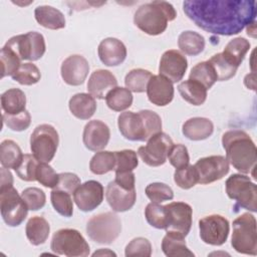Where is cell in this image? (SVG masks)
Masks as SVG:
<instances>
[{
	"mask_svg": "<svg viewBox=\"0 0 257 257\" xmlns=\"http://www.w3.org/2000/svg\"><path fill=\"white\" fill-rule=\"evenodd\" d=\"M103 187L94 180L86 181L74 191L73 201L77 208L83 212H90L96 209L103 200Z\"/></svg>",
	"mask_w": 257,
	"mask_h": 257,
	"instance_id": "obj_17",
	"label": "cell"
},
{
	"mask_svg": "<svg viewBox=\"0 0 257 257\" xmlns=\"http://www.w3.org/2000/svg\"><path fill=\"white\" fill-rule=\"evenodd\" d=\"M152 75L153 74L147 69H132L124 77L125 87L134 92H144L147 90V86Z\"/></svg>",
	"mask_w": 257,
	"mask_h": 257,
	"instance_id": "obj_37",
	"label": "cell"
},
{
	"mask_svg": "<svg viewBox=\"0 0 257 257\" xmlns=\"http://www.w3.org/2000/svg\"><path fill=\"white\" fill-rule=\"evenodd\" d=\"M168 159L170 164L176 169H180L188 166L190 162V157H189L187 147L182 144H177V145L174 144L169 152Z\"/></svg>",
	"mask_w": 257,
	"mask_h": 257,
	"instance_id": "obj_51",
	"label": "cell"
},
{
	"mask_svg": "<svg viewBox=\"0 0 257 257\" xmlns=\"http://www.w3.org/2000/svg\"><path fill=\"white\" fill-rule=\"evenodd\" d=\"M208 62L213 66L217 75V79L219 81H225L232 78L236 74V71L238 69L223 56L222 52L214 54L208 60Z\"/></svg>",
	"mask_w": 257,
	"mask_h": 257,
	"instance_id": "obj_40",
	"label": "cell"
},
{
	"mask_svg": "<svg viewBox=\"0 0 257 257\" xmlns=\"http://www.w3.org/2000/svg\"><path fill=\"white\" fill-rule=\"evenodd\" d=\"M89 72V64L86 58L79 54H73L65 58L61 64L60 73L65 83L77 86L84 82Z\"/></svg>",
	"mask_w": 257,
	"mask_h": 257,
	"instance_id": "obj_19",
	"label": "cell"
},
{
	"mask_svg": "<svg viewBox=\"0 0 257 257\" xmlns=\"http://www.w3.org/2000/svg\"><path fill=\"white\" fill-rule=\"evenodd\" d=\"M0 211L3 221L10 227H17L25 220L28 208L13 186L0 188Z\"/></svg>",
	"mask_w": 257,
	"mask_h": 257,
	"instance_id": "obj_11",
	"label": "cell"
},
{
	"mask_svg": "<svg viewBox=\"0 0 257 257\" xmlns=\"http://www.w3.org/2000/svg\"><path fill=\"white\" fill-rule=\"evenodd\" d=\"M115 155L114 152L99 151L89 162V169L95 175L106 174L115 168Z\"/></svg>",
	"mask_w": 257,
	"mask_h": 257,
	"instance_id": "obj_35",
	"label": "cell"
},
{
	"mask_svg": "<svg viewBox=\"0 0 257 257\" xmlns=\"http://www.w3.org/2000/svg\"><path fill=\"white\" fill-rule=\"evenodd\" d=\"M174 145L171 137L160 132L150 138L146 146L140 147L138 155L150 167H159L166 163L169 152Z\"/></svg>",
	"mask_w": 257,
	"mask_h": 257,
	"instance_id": "obj_12",
	"label": "cell"
},
{
	"mask_svg": "<svg viewBox=\"0 0 257 257\" xmlns=\"http://www.w3.org/2000/svg\"><path fill=\"white\" fill-rule=\"evenodd\" d=\"M50 200L54 210L63 217L69 218L73 214V203L70 194L62 190L53 189L50 193Z\"/></svg>",
	"mask_w": 257,
	"mask_h": 257,
	"instance_id": "obj_38",
	"label": "cell"
},
{
	"mask_svg": "<svg viewBox=\"0 0 257 257\" xmlns=\"http://www.w3.org/2000/svg\"><path fill=\"white\" fill-rule=\"evenodd\" d=\"M121 232V221L112 212L92 216L86 224L88 237L98 244H111Z\"/></svg>",
	"mask_w": 257,
	"mask_h": 257,
	"instance_id": "obj_7",
	"label": "cell"
},
{
	"mask_svg": "<svg viewBox=\"0 0 257 257\" xmlns=\"http://www.w3.org/2000/svg\"><path fill=\"white\" fill-rule=\"evenodd\" d=\"M231 245L238 253L257 254V225L252 214L244 213L233 221Z\"/></svg>",
	"mask_w": 257,
	"mask_h": 257,
	"instance_id": "obj_5",
	"label": "cell"
},
{
	"mask_svg": "<svg viewBox=\"0 0 257 257\" xmlns=\"http://www.w3.org/2000/svg\"><path fill=\"white\" fill-rule=\"evenodd\" d=\"M200 237L203 242L209 245H223L229 235V221L221 215H209L199 221Z\"/></svg>",
	"mask_w": 257,
	"mask_h": 257,
	"instance_id": "obj_13",
	"label": "cell"
},
{
	"mask_svg": "<svg viewBox=\"0 0 257 257\" xmlns=\"http://www.w3.org/2000/svg\"><path fill=\"white\" fill-rule=\"evenodd\" d=\"M178 46L185 54L195 56L204 50L205 38L196 31L187 30L179 35Z\"/></svg>",
	"mask_w": 257,
	"mask_h": 257,
	"instance_id": "obj_32",
	"label": "cell"
},
{
	"mask_svg": "<svg viewBox=\"0 0 257 257\" xmlns=\"http://www.w3.org/2000/svg\"><path fill=\"white\" fill-rule=\"evenodd\" d=\"M106 105L114 111H122L133 103V94L126 87L115 86L105 95Z\"/></svg>",
	"mask_w": 257,
	"mask_h": 257,
	"instance_id": "obj_34",
	"label": "cell"
},
{
	"mask_svg": "<svg viewBox=\"0 0 257 257\" xmlns=\"http://www.w3.org/2000/svg\"><path fill=\"white\" fill-rule=\"evenodd\" d=\"M0 172H1V183H0L1 186H0V188L13 186V176H12L11 172L9 171V169L2 167Z\"/></svg>",
	"mask_w": 257,
	"mask_h": 257,
	"instance_id": "obj_53",
	"label": "cell"
},
{
	"mask_svg": "<svg viewBox=\"0 0 257 257\" xmlns=\"http://www.w3.org/2000/svg\"><path fill=\"white\" fill-rule=\"evenodd\" d=\"M214 132V124L207 117H191L186 120L182 127L183 135L191 141L206 140Z\"/></svg>",
	"mask_w": 257,
	"mask_h": 257,
	"instance_id": "obj_24",
	"label": "cell"
},
{
	"mask_svg": "<svg viewBox=\"0 0 257 257\" xmlns=\"http://www.w3.org/2000/svg\"><path fill=\"white\" fill-rule=\"evenodd\" d=\"M145 217L152 227L157 229H166L168 214L165 206L155 202L148 204L145 209Z\"/></svg>",
	"mask_w": 257,
	"mask_h": 257,
	"instance_id": "obj_39",
	"label": "cell"
},
{
	"mask_svg": "<svg viewBox=\"0 0 257 257\" xmlns=\"http://www.w3.org/2000/svg\"><path fill=\"white\" fill-rule=\"evenodd\" d=\"M50 232V226L49 223L40 216H34L31 217L25 227V233L28 241L34 245L38 246L40 244H43Z\"/></svg>",
	"mask_w": 257,
	"mask_h": 257,
	"instance_id": "obj_28",
	"label": "cell"
},
{
	"mask_svg": "<svg viewBox=\"0 0 257 257\" xmlns=\"http://www.w3.org/2000/svg\"><path fill=\"white\" fill-rule=\"evenodd\" d=\"M41 78L39 68L31 63H21L17 71L12 75V79L22 85H32L37 83Z\"/></svg>",
	"mask_w": 257,
	"mask_h": 257,
	"instance_id": "obj_41",
	"label": "cell"
},
{
	"mask_svg": "<svg viewBox=\"0 0 257 257\" xmlns=\"http://www.w3.org/2000/svg\"><path fill=\"white\" fill-rule=\"evenodd\" d=\"M124 255L126 257L145 256L150 257L152 255L151 242L144 237H137L133 239L124 249Z\"/></svg>",
	"mask_w": 257,
	"mask_h": 257,
	"instance_id": "obj_49",
	"label": "cell"
},
{
	"mask_svg": "<svg viewBox=\"0 0 257 257\" xmlns=\"http://www.w3.org/2000/svg\"><path fill=\"white\" fill-rule=\"evenodd\" d=\"M165 207L168 214L166 232H174L186 237L192 227V207L185 202H172Z\"/></svg>",
	"mask_w": 257,
	"mask_h": 257,
	"instance_id": "obj_14",
	"label": "cell"
},
{
	"mask_svg": "<svg viewBox=\"0 0 257 257\" xmlns=\"http://www.w3.org/2000/svg\"><path fill=\"white\" fill-rule=\"evenodd\" d=\"M38 164L39 161L33 155L25 154L21 163L14 171L21 180L26 182H33L36 181V171Z\"/></svg>",
	"mask_w": 257,
	"mask_h": 257,
	"instance_id": "obj_45",
	"label": "cell"
},
{
	"mask_svg": "<svg viewBox=\"0 0 257 257\" xmlns=\"http://www.w3.org/2000/svg\"><path fill=\"white\" fill-rule=\"evenodd\" d=\"M183 10L199 28L231 36L255 21L257 4L254 0H188Z\"/></svg>",
	"mask_w": 257,
	"mask_h": 257,
	"instance_id": "obj_1",
	"label": "cell"
},
{
	"mask_svg": "<svg viewBox=\"0 0 257 257\" xmlns=\"http://www.w3.org/2000/svg\"><path fill=\"white\" fill-rule=\"evenodd\" d=\"M105 199L114 212H125L133 208L136 203L137 193L135 187L124 186L115 180L106 186Z\"/></svg>",
	"mask_w": 257,
	"mask_h": 257,
	"instance_id": "obj_16",
	"label": "cell"
},
{
	"mask_svg": "<svg viewBox=\"0 0 257 257\" xmlns=\"http://www.w3.org/2000/svg\"><path fill=\"white\" fill-rule=\"evenodd\" d=\"M227 161L240 173L255 177L257 150L250 136L241 130H232L222 136Z\"/></svg>",
	"mask_w": 257,
	"mask_h": 257,
	"instance_id": "obj_2",
	"label": "cell"
},
{
	"mask_svg": "<svg viewBox=\"0 0 257 257\" xmlns=\"http://www.w3.org/2000/svg\"><path fill=\"white\" fill-rule=\"evenodd\" d=\"M162 250L168 257H194V253L186 245L185 237L174 232H167L162 241Z\"/></svg>",
	"mask_w": 257,
	"mask_h": 257,
	"instance_id": "obj_27",
	"label": "cell"
},
{
	"mask_svg": "<svg viewBox=\"0 0 257 257\" xmlns=\"http://www.w3.org/2000/svg\"><path fill=\"white\" fill-rule=\"evenodd\" d=\"M0 59L2 66V78L9 75L12 76L21 65V59L19 58V56L12 49L5 45L1 49Z\"/></svg>",
	"mask_w": 257,
	"mask_h": 257,
	"instance_id": "obj_44",
	"label": "cell"
},
{
	"mask_svg": "<svg viewBox=\"0 0 257 257\" xmlns=\"http://www.w3.org/2000/svg\"><path fill=\"white\" fill-rule=\"evenodd\" d=\"M117 85V80L115 76L106 69L94 70L87 82V90L94 98L102 99L109 90Z\"/></svg>",
	"mask_w": 257,
	"mask_h": 257,
	"instance_id": "obj_23",
	"label": "cell"
},
{
	"mask_svg": "<svg viewBox=\"0 0 257 257\" xmlns=\"http://www.w3.org/2000/svg\"><path fill=\"white\" fill-rule=\"evenodd\" d=\"M225 188L228 197L236 202L234 209L257 211V186L245 174L231 175L225 182Z\"/></svg>",
	"mask_w": 257,
	"mask_h": 257,
	"instance_id": "obj_6",
	"label": "cell"
},
{
	"mask_svg": "<svg viewBox=\"0 0 257 257\" xmlns=\"http://www.w3.org/2000/svg\"><path fill=\"white\" fill-rule=\"evenodd\" d=\"M20 147L12 140H4L0 145V162L2 167L15 170L23 158Z\"/></svg>",
	"mask_w": 257,
	"mask_h": 257,
	"instance_id": "obj_33",
	"label": "cell"
},
{
	"mask_svg": "<svg viewBox=\"0 0 257 257\" xmlns=\"http://www.w3.org/2000/svg\"><path fill=\"white\" fill-rule=\"evenodd\" d=\"M174 181L178 187L184 190L193 188L199 181V175L195 166L188 165L184 168L176 169L174 173Z\"/></svg>",
	"mask_w": 257,
	"mask_h": 257,
	"instance_id": "obj_43",
	"label": "cell"
},
{
	"mask_svg": "<svg viewBox=\"0 0 257 257\" xmlns=\"http://www.w3.org/2000/svg\"><path fill=\"white\" fill-rule=\"evenodd\" d=\"M68 106L75 117L79 119H88L96 110V101L91 94L80 92L70 97Z\"/></svg>",
	"mask_w": 257,
	"mask_h": 257,
	"instance_id": "obj_26",
	"label": "cell"
},
{
	"mask_svg": "<svg viewBox=\"0 0 257 257\" xmlns=\"http://www.w3.org/2000/svg\"><path fill=\"white\" fill-rule=\"evenodd\" d=\"M249 49L250 42L246 38L236 37L227 43L222 54L232 65L238 68Z\"/></svg>",
	"mask_w": 257,
	"mask_h": 257,
	"instance_id": "obj_31",
	"label": "cell"
},
{
	"mask_svg": "<svg viewBox=\"0 0 257 257\" xmlns=\"http://www.w3.org/2000/svg\"><path fill=\"white\" fill-rule=\"evenodd\" d=\"M117 125L122 137L133 142L148 141L162 132L161 116L150 109L121 112L117 117Z\"/></svg>",
	"mask_w": 257,
	"mask_h": 257,
	"instance_id": "obj_3",
	"label": "cell"
},
{
	"mask_svg": "<svg viewBox=\"0 0 257 257\" xmlns=\"http://www.w3.org/2000/svg\"><path fill=\"white\" fill-rule=\"evenodd\" d=\"M21 197L26 204L28 210L31 211H37L43 208L46 202L45 193L41 189L36 187L26 188L22 191Z\"/></svg>",
	"mask_w": 257,
	"mask_h": 257,
	"instance_id": "obj_47",
	"label": "cell"
},
{
	"mask_svg": "<svg viewBox=\"0 0 257 257\" xmlns=\"http://www.w3.org/2000/svg\"><path fill=\"white\" fill-rule=\"evenodd\" d=\"M96 255H108V256H116V254L112 251H110L109 249H99L98 251H95L92 256H96Z\"/></svg>",
	"mask_w": 257,
	"mask_h": 257,
	"instance_id": "obj_54",
	"label": "cell"
},
{
	"mask_svg": "<svg viewBox=\"0 0 257 257\" xmlns=\"http://www.w3.org/2000/svg\"><path fill=\"white\" fill-rule=\"evenodd\" d=\"M50 249L58 255L67 257H86L89 255V245L75 229H60L56 231L51 239Z\"/></svg>",
	"mask_w": 257,
	"mask_h": 257,
	"instance_id": "obj_8",
	"label": "cell"
},
{
	"mask_svg": "<svg viewBox=\"0 0 257 257\" xmlns=\"http://www.w3.org/2000/svg\"><path fill=\"white\" fill-rule=\"evenodd\" d=\"M189 79L200 82L207 89L211 88L218 80L213 66L208 61H202L196 64L191 69Z\"/></svg>",
	"mask_w": 257,
	"mask_h": 257,
	"instance_id": "obj_36",
	"label": "cell"
},
{
	"mask_svg": "<svg viewBox=\"0 0 257 257\" xmlns=\"http://www.w3.org/2000/svg\"><path fill=\"white\" fill-rule=\"evenodd\" d=\"M198 175V183L207 185L221 180L229 172V162L224 156H209L199 159L194 165Z\"/></svg>",
	"mask_w": 257,
	"mask_h": 257,
	"instance_id": "obj_15",
	"label": "cell"
},
{
	"mask_svg": "<svg viewBox=\"0 0 257 257\" xmlns=\"http://www.w3.org/2000/svg\"><path fill=\"white\" fill-rule=\"evenodd\" d=\"M97 53L100 61L106 66H117L126 57V47L117 38L107 37L100 41Z\"/></svg>",
	"mask_w": 257,
	"mask_h": 257,
	"instance_id": "obj_22",
	"label": "cell"
},
{
	"mask_svg": "<svg viewBox=\"0 0 257 257\" xmlns=\"http://www.w3.org/2000/svg\"><path fill=\"white\" fill-rule=\"evenodd\" d=\"M147 197L155 203L170 201L174 198L172 188L164 183H151L146 187Z\"/></svg>",
	"mask_w": 257,
	"mask_h": 257,
	"instance_id": "obj_46",
	"label": "cell"
},
{
	"mask_svg": "<svg viewBox=\"0 0 257 257\" xmlns=\"http://www.w3.org/2000/svg\"><path fill=\"white\" fill-rule=\"evenodd\" d=\"M59 144L56 128L48 123L37 125L30 137L32 155L41 163H49L55 156Z\"/></svg>",
	"mask_w": 257,
	"mask_h": 257,
	"instance_id": "obj_9",
	"label": "cell"
},
{
	"mask_svg": "<svg viewBox=\"0 0 257 257\" xmlns=\"http://www.w3.org/2000/svg\"><path fill=\"white\" fill-rule=\"evenodd\" d=\"M3 122L14 132H22L29 127L31 123V115L28 110H23L17 114H2Z\"/></svg>",
	"mask_w": 257,
	"mask_h": 257,
	"instance_id": "obj_48",
	"label": "cell"
},
{
	"mask_svg": "<svg viewBox=\"0 0 257 257\" xmlns=\"http://www.w3.org/2000/svg\"><path fill=\"white\" fill-rule=\"evenodd\" d=\"M1 106L7 114H17L25 110L26 95L19 88H9L1 94Z\"/></svg>",
	"mask_w": 257,
	"mask_h": 257,
	"instance_id": "obj_30",
	"label": "cell"
},
{
	"mask_svg": "<svg viewBox=\"0 0 257 257\" xmlns=\"http://www.w3.org/2000/svg\"><path fill=\"white\" fill-rule=\"evenodd\" d=\"M109 138V127L106 123L99 119H93L88 121L83 128V145L89 151L98 152L103 150L107 146Z\"/></svg>",
	"mask_w": 257,
	"mask_h": 257,
	"instance_id": "obj_20",
	"label": "cell"
},
{
	"mask_svg": "<svg viewBox=\"0 0 257 257\" xmlns=\"http://www.w3.org/2000/svg\"><path fill=\"white\" fill-rule=\"evenodd\" d=\"M146 91L149 100L158 106H165L174 98L173 82L161 74L152 75Z\"/></svg>",
	"mask_w": 257,
	"mask_h": 257,
	"instance_id": "obj_21",
	"label": "cell"
},
{
	"mask_svg": "<svg viewBox=\"0 0 257 257\" xmlns=\"http://www.w3.org/2000/svg\"><path fill=\"white\" fill-rule=\"evenodd\" d=\"M188 68V61L186 56L177 49H170L163 53L159 72L173 83L179 82L184 77Z\"/></svg>",
	"mask_w": 257,
	"mask_h": 257,
	"instance_id": "obj_18",
	"label": "cell"
},
{
	"mask_svg": "<svg viewBox=\"0 0 257 257\" xmlns=\"http://www.w3.org/2000/svg\"><path fill=\"white\" fill-rule=\"evenodd\" d=\"M177 17L174 6L167 1H153L141 5L134 15L136 26L149 35L162 34L169 21Z\"/></svg>",
	"mask_w": 257,
	"mask_h": 257,
	"instance_id": "obj_4",
	"label": "cell"
},
{
	"mask_svg": "<svg viewBox=\"0 0 257 257\" xmlns=\"http://www.w3.org/2000/svg\"><path fill=\"white\" fill-rule=\"evenodd\" d=\"M59 176L48 163L39 162L36 171V181L46 188L54 189L58 183Z\"/></svg>",
	"mask_w": 257,
	"mask_h": 257,
	"instance_id": "obj_50",
	"label": "cell"
},
{
	"mask_svg": "<svg viewBox=\"0 0 257 257\" xmlns=\"http://www.w3.org/2000/svg\"><path fill=\"white\" fill-rule=\"evenodd\" d=\"M5 46L12 49L21 60L29 61L40 59L46 50L43 35L36 31L15 35L8 39Z\"/></svg>",
	"mask_w": 257,
	"mask_h": 257,
	"instance_id": "obj_10",
	"label": "cell"
},
{
	"mask_svg": "<svg viewBox=\"0 0 257 257\" xmlns=\"http://www.w3.org/2000/svg\"><path fill=\"white\" fill-rule=\"evenodd\" d=\"M59 179L56 187L54 189L62 190L64 192L69 193L70 195L74 193V191L80 186V179L77 175L73 173H60L58 174Z\"/></svg>",
	"mask_w": 257,
	"mask_h": 257,
	"instance_id": "obj_52",
	"label": "cell"
},
{
	"mask_svg": "<svg viewBox=\"0 0 257 257\" xmlns=\"http://www.w3.org/2000/svg\"><path fill=\"white\" fill-rule=\"evenodd\" d=\"M34 16L36 21L43 27L57 30L65 27V17L63 13L49 5H41L35 8Z\"/></svg>",
	"mask_w": 257,
	"mask_h": 257,
	"instance_id": "obj_25",
	"label": "cell"
},
{
	"mask_svg": "<svg viewBox=\"0 0 257 257\" xmlns=\"http://www.w3.org/2000/svg\"><path fill=\"white\" fill-rule=\"evenodd\" d=\"M115 155V174L133 172L139 165L137 153L133 150H122L114 152Z\"/></svg>",
	"mask_w": 257,
	"mask_h": 257,
	"instance_id": "obj_42",
	"label": "cell"
},
{
	"mask_svg": "<svg viewBox=\"0 0 257 257\" xmlns=\"http://www.w3.org/2000/svg\"><path fill=\"white\" fill-rule=\"evenodd\" d=\"M178 90L187 102L193 105H201L207 98V88L198 81L188 79L178 85Z\"/></svg>",
	"mask_w": 257,
	"mask_h": 257,
	"instance_id": "obj_29",
	"label": "cell"
}]
</instances>
